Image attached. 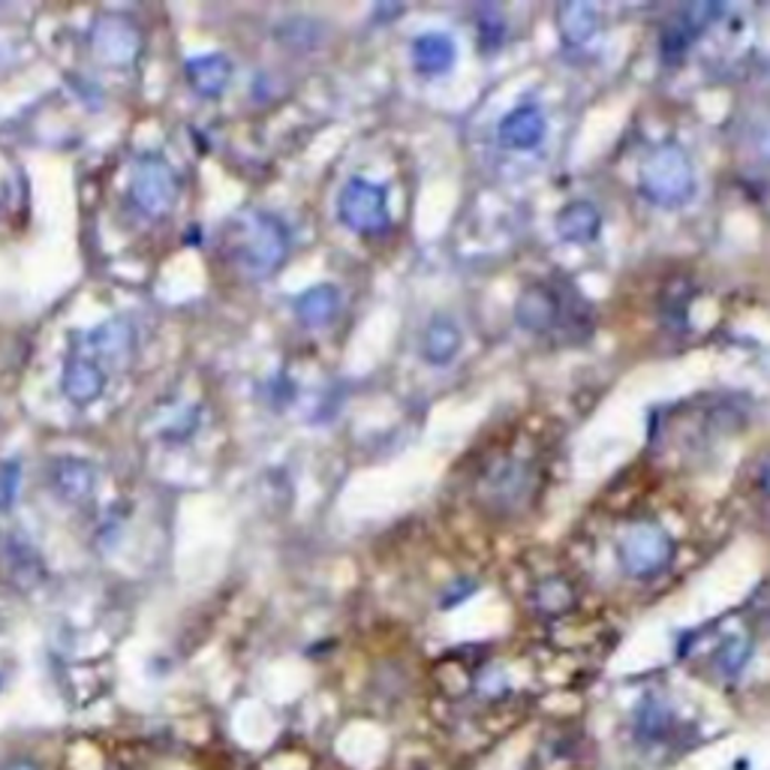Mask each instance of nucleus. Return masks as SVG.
Masks as SVG:
<instances>
[{"mask_svg":"<svg viewBox=\"0 0 770 770\" xmlns=\"http://www.w3.org/2000/svg\"><path fill=\"white\" fill-rule=\"evenodd\" d=\"M0 563H3V569L10 575V581L21 584V587H31V584L40 581L42 563L24 539L7 536L3 548H0Z\"/></svg>","mask_w":770,"mask_h":770,"instance_id":"obj_15","label":"nucleus"},{"mask_svg":"<svg viewBox=\"0 0 770 770\" xmlns=\"http://www.w3.org/2000/svg\"><path fill=\"white\" fill-rule=\"evenodd\" d=\"M599 230H602V217L590 202H573L557 217V235L569 244H590L599 239Z\"/></svg>","mask_w":770,"mask_h":770,"instance_id":"obj_13","label":"nucleus"},{"mask_svg":"<svg viewBox=\"0 0 770 770\" xmlns=\"http://www.w3.org/2000/svg\"><path fill=\"white\" fill-rule=\"evenodd\" d=\"M573 587L563 581V578H548V581H541L539 590H536V605H539L545 615H563V611L573 605Z\"/></svg>","mask_w":770,"mask_h":770,"instance_id":"obj_19","label":"nucleus"},{"mask_svg":"<svg viewBox=\"0 0 770 770\" xmlns=\"http://www.w3.org/2000/svg\"><path fill=\"white\" fill-rule=\"evenodd\" d=\"M759 151L770 160V121H768V124H764V126H761V133H759Z\"/></svg>","mask_w":770,"mask_h":770,"instance_id":"obj_23","label":"nucleus"},{"mask_svg":"<svg viewBox=\"0 0 770 770\" xmlns=\"http://www.w3.org/2000/svg\"><path fill=\"white\" fill-rule=\"evenodd\" d=\"M518 323L533 334H548L563 323V298L551 286H530L515 304Z\"/></svg>","mask_w":770,"mask_h":770,"instance_id":"obj_7","label":"nucleus"},{"mask_svg":"<svg viewBox=\"0 0 770 770\" xmlns=\"http://www.w3.org/2000/svg\"><path fill=\"white\" fill-rule=\"evenodd\" d=\"M91 42H94V52L103 61L130 63L139 54L142 37H139V28L133 21L121 19V16H103L91 31Z\"/></svg>","mask_w":770,"mask_h":770,"instance_id":"obj_6","label":"nucleus"},{"mask_svg":"<svg viewBox=\"0 0 770 770\" xmlns=\"http://www.w3.org/2000/svg\"><path fill=\"white\" fill-rule=\"evenodd\" d=\"M747 662H750V641L743 638H729L717 654V666L729 677H738Z\"/></svg>","mask_w":770,"mask_h":770,"instance_id":"obj_20","label":"nucleus"},{"mask_svg":"<svg viewBox=\"0 0 770 770\" xmlns=\"http://www.w3.org/2000/svg\"><path fill=\"white\" fill-rule=\"evenodd\" d=\"M337 217L358 235H383L388 230V196L383 184L353 178L337 199Z\"/></svg>","mask_w":770,"mask_h":770,"instance_id":"obj_4","label":"nucleus"},{"mask_svg":"<svg viewBox=\"0 0 770 770\" xmlns=\"http://www.w3.org/2000/svg\"><path fill=\"white\" fill-rule=\"evenodd\" d=\"M337 311H341V295L328 283L311 286V290L302 292L295 298V313H298V320L307 328H323V325H328L337 316Z\"/></svg>","mask_w":770,"mask_h":770,"instance_id":"obj_14","label":"nucleus"},{"mask_svg":"<svg viewBox=\"0 0 770 770\" xmlns=\"http://www.w3.org/2000/svg\"><path fill=\"white\" fill-rule=\"evenodd\" d=\"M545 139V115L536 105H520L500 121V142L515 151H530Z\"/></svg>","mask_w":770,"mask_h":770,"instance_id":"obj_10","label":"nucleus"},{"mask_svg":"<svg viewBox=\"0 0 770 770\" xmlns=\"http://www.w3.org/2000/svg\"><path fill=\"white\" fill-rule=\"evenodd\" d=\"M473 590H476V584L469 581V578H460V581L452 584L446 594H443V608H455V605L464 602Z\"/></svg>","mask_w":770,"mask_h":770,"instance_id":"obj_22","label":"nucleus"},{"mask_svg":"<svg viewBox=\"0 0 770 770\" xmlns=\"http://www.w3.org/2000/svg\"><path fill=\"white\" fill-rule=\"evenodd\" d=\"M178 175L163 156H142L130 178V199L148 217H166L178 202Z\"/></svg>","mask_w":770,"mask_h":770,"instance_id":"obj_3","label":"nucleus"},{"mask_svg":"<svg viewBox=\"0 0 770 770\" xmlns=\"http://www.w3.org/2000/svg\"><path fill=\"white\" fill-rule=\"evenodd\" d=\"M97 485L94 464H88L82 458H61L52 467V488L58 490V497L67 503H82L84 497H91V490Z\"/></svg>","mask_w":770,"mask_h":770,"instance_id":"obj_11","label":"nucleus"},{"mask_svg":"<svg viewBox=\"0 0 770 770\" xmlns=\"http://www.w3.org/2000/svg\"><path fill=\"white\" fill-rule=\"evenodd\" d=\"M223 239L230 262L251 281L271 277L290 253V232L281 220L265 211H244L232 217Z\"/></svg>","mask_w":770,"mask_h":770,"instance_id":"obj_1","label":"nucleus"},{"mask_svg":"<svg viewBox=\"0 0 770 770\" xmlns=\"http://www.w3.org/2000/svg\"><path fill=\"white\" fill-rule=\"evenodd\" d=\"M188 82L199 97L214 100L232 82V61L226 54H202L188 61Z\"/></svg>","mask_w":770,"mask_h":770,"instance_id":"obj_9","label":"nucleus"},{"mask_svg":"<svg viewBox=\"0 0 770 770\" xmlns=\"http://www.w3.org/2000/svg\"><path fill=\"white\" fill-rule=\"evenodd\" d=\"M422 353L430 365H448L455 355L460 353V328L446 316H437L427 325L425 341H422Z\"/></svg>","mask_w":770,"mask_h":770,"instance_id":"obj_16","label":"nucleus"},{"mask_svg":"<svg viewBox=\"0 0 770 770\" xmlns=\"http://www.w3.org/2000/svg\"><path fill=\"white\" fill-rule=\"evenodd\" d=\"M19 479H21L19 460H7V464L0 467V511H10V506L16 503Z\"/></svg>","mask_w":770,"mask_h":770,"instance_id":"obj_21","label":"nucleus"},{"mask_svg":"<svg viewBox=\"0 0 770 770\" xmlns=\"http://www.w3.org/2000/svg\"><path fill=\"white\" fill-rule=\"evenodd\" d=\"M557 21H560L563 37L575 42V45H581V42H587L599 31V16H596L590 3H566L557 12Z\"/></svg>","mask_w":770,"mask_h":770,"instance_id":"obj_17","label":"nucleus"},{"mask_svg":"<svg viewBox=\"0 0 770 770\" xmlns=\"http://www.w3.org/2000/svg\"><path fill=\"white\" fill-rule=\"evenodd\" d=\"M759 488L764 490V494H768V497H770V460H768V464H764V467L759 469Z\"/></svg>","mask_w":770,"mask_h":770,"instance_id":"obj_25","label":"nucleus"},{"mask_svg":"<svg viewBox=\"0 0 770 770\" xmlns=\"http://www.w3.org/2000/svg\"><path fill=\"white\" fill-rule=\"evenodd\" d=\"M3 770H40V764H33L31 759H16L10 764H3Z\"/></svg>","mask_w":770,"mask_h":770,"instance_id":"obj_24","label":"nucleus"},{"mask_svg":"<svg viewBox=\"0 0 770 770\" xmlns=\"http://www.w3.org/2000/svg\"><path fill=\"white\" fill-rule=\"evenodd\" d=\"M675 554V541L656 524H638L624 533L617 545V557L626 575L632 578H654L666 569Z\"/></svg>","mask_w":770,"mask_h":770,"instance_id":"obj_5","label":"nucleus"},{"mask_svg":"<svg viewBox=\"0 0 770 770\" xmlns=\"http://www.w3.org/2000/svg\"><path fill=\"white\" fill-rule=\"evenodd\" d=\"M692 190H696V175L683 148L662 145L647 156L641 169V193L650 202L675 209L692 196Z\"/></svg>","mask_w":770,"mask_h":770,"instance_id":"obj_2","label":"nucleus"},{"mask_svg":"<svg viewBox=\"0 0 770 770\" xmlns=\"http://www.w3.org/2000/svg\"><path fill=\"white\" fill-rule=\"evenodd\" d=\"M105 371L94 358H73L63 367V395L70 397L75 406L94 404L103 395Z\"/></svg>","mask_w":770,"mask_h":770,"instance_id":"obj_8","label":"nucleus"},{"mask_svg":"<svg viewBox=\"0 0 770 770\" xmlns=\"http://www.w3.org/2000/svg\"><path fill=\"white\" fill-rule=\"evenodd\" d=\"M458 49L446 33H422L413 42V63L422 75H443L455 67Z\"/></svg>","mask_w":770,"mask_h":770,"instance_id":"obj_12","label":"nucleus"},{"mask_svg":"<svg viewBox=\"0 0 770 770\" xmlns=\"http://www.w3.org/2000/svg\"><path fill=\"white\" fill-rule=\"evenodd\" d=\"M668 729H671V710L656 701V698H647L645 705L638 708L636 713V734L641 740H659L666 738Z\"/></svg>","mask_w":770,"mask_h":770,"instance_id":"obj_18","label":"nucleus"}]
</instances>
